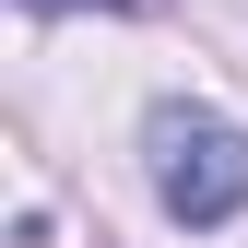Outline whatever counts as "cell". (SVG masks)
I'll use <instances>...</instances> for the list:
<instances>
[{"label": "cell", "instance_id": "6da1fadb", "mask_svg": "<svg viewBox=\"0 0 248 248\" xmlns=\"http://www.w3.org/2000/svg\"><path fill=\"white\" fill-rule=\"evenodd\" d=\"M154 201L177 213V225H236L248 213V130L236 118H213V107H154Z\"/></svg>", "mask_w": 248, "mask_h": 248}, {"label": "cell", "instance_id": "7a4b0ae2", "mask_svg": "<svg viewBox=\"0 0 248 248\" xmlns=\"http://www.w3.org/2000/svg\"><path fill=\"white\" fill-rule=\"evenodd\" d=\"M36 12H71V0H36Z\"/></svg>", "mask_w": 248, "mask_h": 248}]
</instances>
